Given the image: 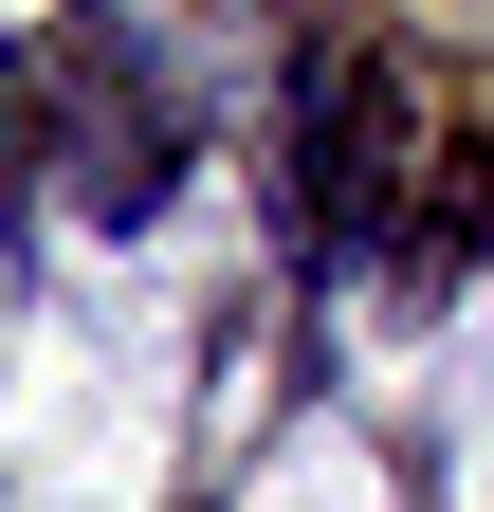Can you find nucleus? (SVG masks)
<instances>
[{
    "label": "nucleus",
    "mask_w": 494,
    "mask_h": 512,
    "mask_svg": "<svg viewBox=\"0 0 494 512\" xmlns=\"http://www.w3.org/2000/svg\"><path fill=\"white\" fill-rule=\"evenodd\" d=\"M458 256H494V147H476V165L440 183V275H458Z\"/></svg>",
    "instance_id": "obj_2"
},
{
    "label": "nucleus",
    "mask_w": 494,
    "mask_h": 512,
    "mask_svg": "<svg viewBox=\"0 0 494 512\" xmlns=\"http://www.w3.org/2000/svg\"><path fill=\"white\" fill-rule=\"evenodd\" d=\"M0 165H19V74H0Z\"/></svg>",
    "instance_id": "obj_3"
},
{
    "label": "nucleus",
    "mask_w": 494,
    "mask_h": 512,
    "mask_svg": "<svg viewBox=\"0 0 494 512\" xmlns=\"http://www.w3.org/2000/svg\"><path fill=\"white\" fill-rule=\"evenodd\" d=\"M403 165H421L403 74H385L366 37H312V92H293V183H312V238H385Z\"/></svg>",
    "instance_id": "obj_1"
}]
</instances>
